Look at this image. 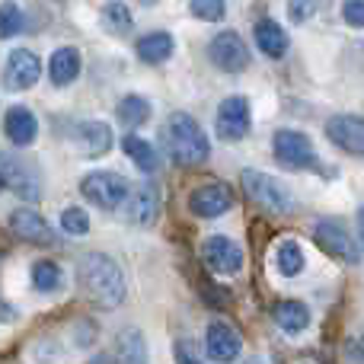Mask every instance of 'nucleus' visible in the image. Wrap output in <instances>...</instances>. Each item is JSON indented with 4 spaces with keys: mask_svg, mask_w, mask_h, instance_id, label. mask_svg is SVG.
<instances>
[{
    "mask_svg": "<svg viewBox=\"0 0 364 364\" xmlns=\"http://www.w3.org/2000/svg\"><path fill=\"white\" fill-rule=\"evenodd\" d=\"M250 102L243 96H227L218 106V119H214V128H218L220 141H240L250 134Z\"/></svg>",
    "mask_w": 364,
    "mask_h": 364,
    "instance_id": "nucleus-8",
    "label": "nucleus"
},
{
    "mask_svg": "<svg viewBox=\"0 0 364 364\" xmlns=\"http://www.w3.org/2000/svg\"><path fill=\"white\" fill-rule=\"evenodd\" d=\"M26 19H23V10H19L16 0H4L0 6V36L4 38H13L16 32H23Z\"/></svg>",
    "mask_w": 364,
    "mask_h": 364,
    "instance_id": "nucleus-29",
    "label": "nucleus"
},
{
    "mask_svg": "<svg viewBox=\"0 0 364 364\" xmlns=\"http://www.w3.org/2000/svg\"><path fill=\"white\" fill-rule=\"evenodd\" d=\"M122 151L138 164L141 173H157L160 170V154H157V147H154L151 141L138 138V134H125V138H122Z\"/></svg>",
    "mask_w": 364,
    "mask_h": 364,
    "instance_id": "nucleus-22",
    "label": "nucleus"
},
{
    "mask_svg": "<svg viewBox=\"0 0 364 364\" xmlns=\"http://www.w3.org/2000/svg\"><path fill=\"white\" fill-rule=\"evenodd\" d=\"M314 237L329 256L342 259V262H358V246H355V240L348 237V230L342 224H336V220H320V224L314 227Z\"/></svg>",
    "mask_w": 364,
    "mask_h": 364,
    "instance_id": "nucleus-13",
    "label": "nucleus"
},
{
    "mask_svg": "<svg viewBox=\"0 0 364 364\" xmlns=\"http://www.w3.org/2000/svg\"><path fill=\"white\" fill-rule=\"evenodd\" d=\"M4 132L10 138V144L16 147H29L38 138V119L32 115V109L26 106H10L4 119Z\"/></svg>",
    "mask_w": 364,
    "mask_h": 364,
    "instance_id": "nucleus-18",
    "label": "nucleus"
},
{
    "mask_svg": "<svg viewBox=\"0 0 364 364\" xmlns=\"http://www.w3.org/2000/svg\"><path fill=\"white\" fill-rule=\"evenodd\" d=\"M208 58H211L214 68H220L224 74H243L250 68V48L246 42L240 38V32L227 29V32H218L208 45Z\"/></svg>",
    "mask_w": 364,
    "mask_h": 364,
    "instance_id": "nucleus-6",
    "label": "nucleus"
},
{
    "mask_svg": "<svg viewBox=\"0 0 364 364\" xmlns=\"http://www.w3.org/2000/svg\"><path fill=\"white\" fill-rule=\"evenodd\" d=\"M125 214H128V220H132V224L151 227L154 220H157V214H160V192H157V186H151V182H138V186L132 188V195H128Z\"/></svg>",
    "mask_w": 364,
    "mask_h": 364,
    "instance_id": "nucleus-16",
    "label": "nucleus"
},
{
    "mask_svg": "<svg viewBox=\"0 0 364 364\" xmlns=\"http://www.w3.org/2000/svg\"><path fill=\"white\" fill-rule=\"evenodd\" d=\"M100 23H102V29L112 32V36H128V32L134 29V16H132V10H128L122 0H112V4L102 6Z\"/></svg>",
    "mask_w": 364,
    "mask_h": 364,
    "instance_id": "nucleus-23",
    "label": "nucleus"
},
{
    "mask_svg": "<svg viewBox=\"0 0 364 364\" xmlns=\"http://www.w3.org/2000/svg\"><path fill=\"white\" fill-rule=\"evenodd\" d=\"M272 154H275V160L284 170H316V166H320L314 141L304 132H294V128L275 132V138H272Z\"/></svg>",
    "mask_w": 364,
    "mask_h": 364,
    "instance_id": "nucleus-3",
    "label": "nucleus"
},
{
    "mask_svg": "<svg viewBox=\"0 0 364 364\" xmlns=\"http://www.w3.org/2000/svg\"><path fill=\"white\" fill-rule=\"evenodd\" d=\"M323 6V0H288V16L291 23H307L316 16V10Z\"/></svg>",
    "mask_w": 364,
    "mask_h": 364,
    "instance_id": "nucleus-32",
    "label": "nucleus"
},
{
    "mask_svg": "<svg viewBox=\"0 0 364 364\" xmlns=\"http://www.w3.org/2000/svg\"><path fill=\"white\" fill-rule=\"evenodd\" d=\"M48 77H51L55 87H68V83H74L77 77H80V51L70 48V45L58 48L48 61Z\"/></svg>",
    "mask_w": 364,
    "mask_h": 364,
    "instance_id": "nucleus-19",
    "label": "nucleus"
},
{
    "mask_svg": "<svg viewBox=\"0 0 364 364\" xmlns=\"http://www.w3.org/2000/svg\"><path fill=\"white\" fill-rule=\"evenodd\" d=\"M32 288L42 291V294H51V291L61 288V269H58V262L42 259V262L32 265Z\"/></svg>",
    "mask_w": 364,
    "mask_h": 364,
    "instance_id": "nucleus-28",
    "label": "nucleus"
},
{
    "mask_svg": "<svg viewBox=\"0 0 364 364\" xmlns=\"http://www.w3.org/2000/svg\"><path fill=\"white\" fill-rule=\"evenodd\" d=\"M188 10H192V16L205 19V23H218L224 16V0H188Z\"/></svg>",
    "mask_w": 364,
    "mask_h": 364,
    "instance_id": "nucleus-31",
    "label": "nucleus"
},
{
    "mask_svg": "<svg viewBox=\"0 0 364 364\" xmlns=\"http://www.w3.org/2000/svg\"><path fill=\"white\" fill-rule=\"evenodd\" d=\"M80 284L90 301L102 310H115L125 301V278H122V269L106 252H87V256L80 259Z\"/></svg>",
    "mask_w": 364,
    "mask_h": 364,
    "instance_id": "nucleus-1",
    "label": "nucleus"
},
{
    "mask_svg": "<svg viewBox=\"0 0 364 364\" xmlns=\"http://www.w3.org/2000/svg\"><path fill=\"white\" fill-rule=\"evenodd\" d=\"M326 138L346 154L364 157V119L358 115H336L326 122Z\"/></svg>",
    "mask_w": 364,
    "mask_h": 364,
    "instance_id": "nucleus-12",
    "label": "nucleus"
},
{
    "mask_svg": "<svg viewBox=\"0 0 364 364\" xmlns=\"http://www.w3.org/2000/svg\"><path fill=\"white\" fill-rule=\"evenodd\" d=\"M342 16H346L348 26L364 29V0H346V4H342Z\"/></svg>",
    "mask_w": 364,
    "mask_h": 364,
    "instance_id": "nucleus-33",
    "label": "nucleus"
},
{
    "mask_svg": "<svg viewBox=\"0 0 364 364\" xmlns=\"http://www.w3.org/2000/svg\"><path fill=\"white\" fill-rule=\"evenodd\" d=\"M10 230L16 233L19 240H26V243H38V246L55 243V233H51L48 220L38 211H32V208H16V211L10 214Z\"/></svg>",
    "mask_w": 364,
    "mask_h": 364,
    "instance_id": "nucleus-17",
    "label": "nucleus"
},
{
    "mask_svg": "<svg viewBox=\"0 0 364 364\" xmlns=\"http://www.w3.org/2000/svg\"><path fill=\"white\" fill-rule=\"evenodd\" d=\"M70 141L83 157H106L112 151V128L106 122H80L70 128Z\"/></svg>",
    "mask_w": 364,
    "mask_h": 364,
    "instance_id": "nucleus-11",
    "label": "nucleus"
},
{
    "mask_svg": "<svg viewBox=\"0 0 364 364\" xmlns=\"http://www.w3.org/2000/svg\"><path fill=\"white\" fill-rule=\"evenodd\" d=\"M0 179H4V186L10 188V192H16L19 198H26V201L42 198V176L36 173V166L23 164V160L13 157V154L0 157Z\"/></svg>",
    "mask_w": 364,
    "mask_h": 364,
    "instance_id": "nucleus-7",
    "label": "nucleus"
},
{
    "mask_svg": "<svg viewBox=\"0 0 364 364\" xmlns=\"http://www.w3.org/2000/svg\"><path fill=\"white\" fill-rule=\"evenodd\" d=\"M61 230L70 233V237H83V233H90V218L83 208H68V211L61 214Z\"/></svg>",
    "mask_w": 364,
    "mask_h": 364,
    "instance_id": "nucleus-30",
    "label": "nucleus"
},
{
    "mask_svg": "<svg viewBox=\"0 0 364 364\" xmlns=\"http://www.w3.org/2000/svg\"><path fill=\"white\" fill-rule=\"evenodd\" d=\"M205 352L218 364H233L243 352V339H240V333L230 323H211L205 336Z\"/></svg>",
    "mask_w": 364,
    "mask_h": 364,
    "instance_id": "nucleus-10",
    "label": "nucleus"
},
{
    "mask_svg": "<svg viewBox=\"0 0 364 364\" xmlns=\"http://www.w3.org/2000/svg\"><path fill=\"white\" fill-rule=\"evenodd\" d=\"M358 237H361V246H364V205H361V211H358Z\"/></svg>",
    "mask_w": 364,
    "mask_h": 364,
    "instance_id": "nucleus-35",
    "label": "nucleus"
},
{
    "mask_svg": "<svg viewBox=\"0 0 364 364\" xmlns=\"http://www.w3.org/2000/svg\"><path fill=\"white\" fill-rule=\"evenodd\" d=\"M240 182H243V192L250 195V201H256V205L269 208V211H275V214L291 211L288 188H284L275 176H265V173H259V170H243Z\"/></svg>",
    "mask_w": 364,
    "mask_h": 364,
    "instance_id": "nucleus-5",
    "label": "nucleus"
},
{
    "mask_svg": "<svg viewBox=\"0 0 364 364\" xmlns=\"http://www.w3.org/2000/svg\"><path fill=\"white\" fill-rule=\"evenodd\" d=\"M80 195H87V201H93L102 211H115V208L128 205L132 186L125 182V176L119 173H90L80 182Z\"/></svg>",
    "mask_w": 364,
    "mask_h": 364,
    "instance_id": "nucleus-4",
    "label": "nucleus"
},
{
    "mask_svg": "<svg viewBox=\"0 0 364 364\" xmlns=\"http://www.w3.org/2000/svg\"><path fill=\"white\" fill-rule=\"evenodd\" d=\"M230 205H233V192L224 182H208V186L195 188L188 195V211L195 218H220L224 211H230Z\"/></svg>",
    "mask_w": 364,
    "mask_h": 364,
    "instance_id": "nucleus-9",
    "label": "nucleus"
},
{
    "mask_svg": "<svg viewBox=\"0 0 364 364\" xmlns=\"http://www.w3.org/2000/svg\"><path fill=\"white\" fill-rule=\"evenodd\" d=\"M134 51H138V58L144 64H164V61H170V58H173L176 42H173L170 32H147V36L138 38Z\"/></svg>",
    "mask_w": 364,
    "mask_h": 364,
    "instance_id": "nucleus-20",
    "label": "nucleus"
},
{
    "mask_svg": "<svg viewBox=\"0 0 364 364\" xmlns=\"http://www.w3.org/2000/svg\"><path fill=\"white\" fill-rule=\"evenodd\" d=\"M275 323L284 329V333H304L310 323V310L297 301H284L275 307Z\"/></svg>",
    "mask_w": 364,
    "mask_h": 364,
    "instance_id": "nucleus-24",
    "label": "nucleus"
},
{
    "mask_svg": "<svg viewBox=\"0 0 364 364\" xmlns=\"http://www.w3.org/2000/svg\"><path fill=\"white\" fill-rule=\"evenodd\" d=\"M42 77V61H38L36 51L29 48H13L6 55V83L13 90H29L38 83Z\"/></svg>",
    "mask_w": 364,
    "mask_h": 364,
    "instance_id": "nucleus-14",
    "label": "nucleus"
},
{
    "mask_svg": "<svg viewBox=\"0 0 364 364\" xmlns=\"http://www.w3.org/2000/svg\"><path fill=\"white\" fill-rule=\"evenodd\" d=\"M256 45H259V51H262L265 58H275L278 61V58L288 55L291 38H288V32L275 23V19H262V23L256 26Z\"/></svg>",
    "mask_w": 364,
    "mask_h": 364,
    "instance_id": "nucleus-21",
    "label": "nucleus"
},
{
    "mask_svg": "<svg viewBox=\"0 0 364 364\" xmlns=\"http://www.w3.org/2000/svg\"><path fill=\"white\" fill-rule=\"evenodd\" d=\"M164 138H166V151H170L173 164L186 166V170H195V166H201L211 157V144H208L205 132H201V125L188 112L170 115V122L164 128Z\"/></svg>",
    "mask_w": 364,
    "mask_h": 364,
    "instance_id": "nucleus-2",
    "label": "nucleus"
},
{
    "mask_svg": "<svg viewBox=\"0 0 364 364\" xmlns=\"http://www.w3.org/2000/svg\"><path fill=\"white\" fill-rule=\"evenodd\" d=\"M275 265L284 278H294L304 272V250L294 243V240H282L275 246Z\"/></svg>",
    "mask_w": 364,
    "mask_h": 364,
    "instance_id": "nucleus-25",
    "label": "nucleus"
},
{
    "mask_svg": "<svg viewBox=\"0 0 364 364\" xmlns=\"http://www.w3.org/2000/svg\"><path fill=\"white\" fill-rule=\"evenodd\" d=\"M176 361L179 364H198V361H192V355H188L186 348H176Z\"/></svg>",
    "mask_w": 364,
    "mask_h": 364,
    "instance_id": "nucleus-34",
    "label": "nucleus"
},
{
    "mask_svg": "<svg viewBox=\"0 0 364 364\" xmlns=\"http://www.w3.org/2000/svg\"><path fill=\"white\" fill-rule=\"evenodd\" d=\"M115 112H119L122 125H128V128H141L147 119H151V102H147L144 96L132 93V96H125V100H122L119 106H115Z\"/></svg>",
    "mask_w": 364,
    "mask_h": 364,
    "instance_id": "nucleus-26",
    "label": "nucleus"
},
{
    "mask_svg": "<svg viewBox=\"0 0 364 364\" xmlns=\"http://www.w3.org/2000/svg\"><path fill=\"white\" fill-rule=\"evenodd\" d=\"M201 252H205V262L211 265L218 275H233V272L243 269V250L227 237H208Z\"/></svg>",
    "mask_w": 364,
    "mask_h": 364,
    "instance_id": "nucleus-15",
    "label": "nucleus"
},
{
    "mask_svg": "<svg viewBox=\"0 0 364 364\" xmlns=\"http://www.w3.org/2000/svg\"><path fill=\"white\" fill-rule=\"evenodd\" d=\"M119 355H122V364H147L144 336L138 329H125L119 336Z\"/></svg>",
    "mask_w": 364,
    "mask_h": 364,
    "instance_id": "nucleus-27",
    "label": "nucleus"
}]
</instances>
